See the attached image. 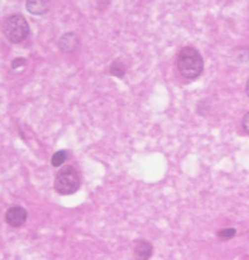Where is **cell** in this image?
<instances>
[{
  "label": "cell",
  "mask_w": 249,
  "mask_h": 260,
  "mask_svg": "<svg viewBox=\"0 0 249 260\" xmlns=\"http://www.w3.org/2000/svg\"><path fill=\"white\" fill-rule=\"evenodd\" d=\"M153 256V245L147 240H139L134 248V257L140 260H147Z\"/></svg>",
  "instance_id": "52a82bcc"
},
{
  "label": "cell",
  "mask_w": 249,
  "mask_h": 260,
  "mask_svg": "<svg viewBox=\"0 0 249 260\" xmlns=\"http://www.w3.org/2000/svg\"><path fill=\"white\" fill-rule=\"evenodd\" d=\"M109 74L117 78H124V75H126V64L122 59L112 61L109 66Z\"/></svg>",
  "instance_id": "ba28073f"
},
{
  "label": "cell",
  "mask_w": 249,
  "mask_h": 260,
  "mask_svg": "<svg viewBox=\"0 0 249 260\" xmlns=\"http://www.w3.org/2000/svg\"><path fill=\"white\" fill-rule=\"evenodd\" d=\"M242 125H243V130L246 134H249V112H246L243 116V120H242Z\"/></svg>",
  "instance_id": "4fadbf2b"
},
{
  "label": "cell",
  "mask_w": 249,
  "mask_h": 260,
  "mask_svg": "<svg viewBox=\"0 0 249 260\" xmlns=\"http://www.w3.org/2000/svg\"><path fill=\"white\" fill-rule=\"evenodd\" d=\"M245 90H246V95L249 97V80H248V83H246V89H245Z\"/></svg>",
  "instance_id": "9a60e30c"
},
{
  "label": "cell",
  "mask_w": 249,
  "mask_h": 260,
  "mask_svg": "<svg viewBox=\"0 0 249 260\" xmlns=\"http://www.w3.org/2000/svg\"><path fill=\"white\" fill-rule=\"evenodd\" d=\"M67 158H69V151L67 150H59L51 156V165H53V167H61V165L67 161Z\"/></svg>",
  "instance_id": "9c48e42d"
},
{
  "label": "cell",
  "mask_w": 249,
  "mask_h": 260,
  "mask_svg": "<svg viewBox=\"0 0 249 260\" xmlns=\"http://www.w3.org/2000/svg\"><path fill=\"white\" fill-rule=\"evenodd\" d=\"M218 238H220L221 242H226V240H231V238H234L237 235V229L235 227H226V229H221L218 231Z\"/></svg>",
  "instance_id": "30bf717a"
},
{
  "label": "cell",
  "mask_w": 249,
  "mask_h": 260,
  "mask_svg": "<svg viewBox=\"0 0 249 260\" xmlns=\"http://www.w3.org/2000/svg\"><path fill=\"white\" fill-rule=\"evenodd\" d=\"M3 35L13 44H20L28 38L30 27L22 14H9L3 19Z\"/></svg>",
  "instance_id": "7a4b0ae2"
},
{
  "label": "cell",
  "mask_w": 249,
  "mask_h": 260,
  "mask_svg": "<svg viewBox=\"0 0 249 260\" xmlns=\"http://www.w3.org/2000/svg\"><path fill=\"white\" fill-rule=\"evenodd\" d=\"M235 59L238 62H248L249 61V47H240L235 51Z\"/></svg>",
  "instance_id": "8fae6325"
},
{
  "label": "cell",
  "mask_w": 249,
  "mask_h": 260,
  "mask_svg": "<svg viewBox=\"0 0 249 260\" xmlns=\"http://www.w3.org/2000/svg\"><path fill=\"white\" fill-rule=\"evenodd\" d=\"M176 67H178L179 75L187 80L193 81L198 78L204 70L203 56L195 47H184L181 48L178 59H176Z\"/></svg>",
  "instance_id": "6da1fadb"
},
{
  "label": "cell",
  "mask_w": 249,
  "mask_h": 260,
  "mask_svg": "<svg viewBox=\"0 0 249 260\" xmlns=\"http://www.w3.org/2000/svg\"><path fill=\"white\" fill-rule=\"evenodd\" d=\"M27 218H28V212L20 206L9 207V209L6 211V214H5V221L11 227H20L22 224H25Z\"/></svg>",
  "instance_id": "277c9868"
},
{
  "label": "cell",
  "mask_w": 249,
  "mask_h": 260,
  "mask_svg": "<svg viewBox=\"0 0 249 260\" xmlns=\"http://www.w3.org/2000/svg\"><path fill=\"white\" fill-rule=\"evenodd\" d=\"M27 64V59L25 58H16L13 62H11V69H19Z\"/></svg>",
  "instance_id": "7c38bea8"
},
{
  "label": "cell",
  "mask_w": 249,
  "mask_h": 260,
  "mask_svg": "<svg viewBox=\"0 0 249 260\" xmlns=\"http://www.w3.org/2000/svg\"><path fill=\"white\" fill-rule=\"evenodd\" d=\"M58 47L61 51H64V53H74V51H77L80 48V38L77 33H72V31H69V33H64L59 41H58Z\"/></svg>",
  "instance_id": "5b68a950"
},
{
  "label": "cell",
  "mask_w": 249,
  "mask_h": 260,
  "mask_svg": "<svg viewBox=\"0 0 249 260\" xmlns=\"http://www.w3.org/2000/svg\"><path fill=\"white\" fill-rule=\"evenodd\" d=\"M81 178L74 167H62L55 178V190L59 195H72L78 192Z\"/></svg>",
  "instance_id": "3957f363"
},
{
  "label": "cell",
  "mask_w": 249,
  "mask_h": 260,
  "mask_svg": "<svg viewBox=\"0 0 249 260\" xmlns=\"http://www.w3.org/2000/svg\"><path fill=\"white\" fill-rule=\"evenodd\" d=\"M25 8L33 16H44L50 9V0H25Z\"/></svg>",
  "instance_id": "8992f818"
},
{
  "label": "cell",
  "mask_w": 249,
  "mask_h": 260,
  "mask_svg": "<svg viewBox=\"0 0 249 260\" xmlns=\"http://www.w3.org/2000/svg\"><path fill=\"white\" fill-rule=\"evenodd\" d=\"M109 2H111V0H103V2H101V5L98 6V9H100V11H101V9H105V8L109 5Z\"/></svg>",
  "instance_id": "5bb4252c"
}]
</instances>
